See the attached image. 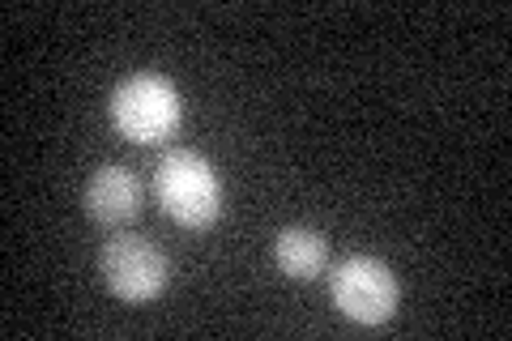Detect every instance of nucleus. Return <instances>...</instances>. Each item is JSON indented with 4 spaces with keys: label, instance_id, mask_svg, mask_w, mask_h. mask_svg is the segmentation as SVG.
I'll list each match as a JSON object with an SVG mask.
<instances>
[{
    "label": "nucleus",
    "instance_id": "f03ea898",
    "mask_svg": "<svg viewBox=\"0 0 512 341\" xmlns=\"http://www.w3.org/2000/svg\"><path fill=\"white\" fill-rule=\"evenodd\" d=\"M184 120V99L163 73H133L111 94V124L137 145L167 141Z\"/></svg>",
    "mask_w": 512,
    "mask_h": 341
},
{
    "label": "nucleus",
    "instance_id": "20e7f679",
    "mask_svg": "<svg viewBox=\"0 0 512 341\" xmlns=\"http://www.w3.org/2000/svg\"><path fill=\"white\" fill-rule=\"evenodd\" d=\"M103 278L116 299L150 303L163 295V286H167V256H163V248H154L150 239L116 235V239H107V248H103Z\"/></svg>",
    "mask_w": 512,
    "mask_h": 341
},
{
    "label": "nucleus",
    "instance_id": "423d86ee",
    "mask_svg": "<svg viewBox=\"0 0 512 341\" xmlns=\"http://www.w3.org/2000/svg\"><path fill=\"white\" fill-rule=\"evenodd\" d=\"M274 256H278L282 273L308 282L329 261V239L320 231H312V226H286V231L278 235V243H274Z\"/></svg>",
    "mask_w": 512,
    "mask_h": 341
},
{
    "label": "nucleus",
    "instance_id": "7ed1b4c3",
    "mask_svg": "<svg viewBox=\"0 0 512 341\" xmlns=\"http://www.w3.org/2000/svg\"><path fill=\"white\" fill-rule=\"evenodd\" d=\"M329 295H333V307H338L346 320L384 324V320H393L402 290H397L393 269L384 261H376V256H346L329 278Z\"/></svg>",
    "mask_w": 512,
    "mask_h": 341
},
{
    "label": "nucleus",
    "instance_id": "39448f33",
    "mask_svg": "<svg viewBox=\"0 0 512 341\" xmlns=\"http://www.w3.org/2000/svg\"><path fill=\"white\" fill-rule=\"evenodd\" d=\"M86 209L94 222L103 226H124L141 214V184L137 175L128 167H116V162H107L90 175L86 184Z\"/></svg>",
    "mask_w": 512,
    "mask_h": 341
},
{
    "label": "nucleus",
    "instance_id": "f257e3e1",
    "mask_svg": "<svg viewBox=\"0 0 512 341\" xmlns=\"http://www.w3.org/2000/svg\"><path fill=\"white\" fill-rule=\"evenodd\" d=\"M154 192L167 218L188 231H205L222 214V180L214 162L197 150H167L154 171Z\"/></svg>",
    "mask_w": 512,
    "mask_h": 341
}]
</instances>
